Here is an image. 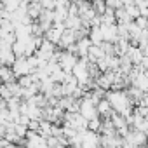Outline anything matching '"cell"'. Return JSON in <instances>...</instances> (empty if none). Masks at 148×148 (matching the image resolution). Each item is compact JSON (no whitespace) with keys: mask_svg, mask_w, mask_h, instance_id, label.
<instances>
[{"mask_svg":"<svg viewBox=\"0 0 148 148\" xmlns=\"http://www.w3.org/2000/svg\"><path fill=\"white\" fill-rule=\"evenodd\" d=\"M80 56L75 54V52H71L68 49H63L61 51V56H59V66L64 70V71H73V68H75V64L79 63Z\"/></svg>","mask_w":148,"mask_h":148,"instance_id":"obj_1","label":"cell"},{"mask_svg":"<svg viewBox=\"0 0 148 148\" xmlns=\"http://www.w3.org/2000/svg\"><path fill=\"white\" fill-rule=\"evenodd\" d=\"M12 70H14V73H16L18 77H21V75H28V73H33V70H32V66H30L26 56H19V58L14 61Z\"/></svg>","mask_w":148,"mask_h":148,"instance_id":"obj_2","label":"cell"},{"mask_svg":"<svg viewBox=\"0 0 148 148\" xmlns=\"http://www.w3.org/2000/svg\"><path fill=\"white\" fill-rule=\"evenodd\" d=\"M0 77H2V82H5V84L18 80V75L14 73L12 66H9V64H2V66H0Z\"/></svg>","mask_w":148,"mask_h":148,"instance_id":"obj_3","label":"cell"},{"mask_svg":"<svg viewBox=\"0 0 148 148\" xmlns=\"http://www.w3.org/2000/svg\"><path fill=\"white\" fill-rule=\"evenodd\" d=\"M89 61H92V63H98L99 59H103L105 56H106V52L103 51V47H101V44L98 45V44H92L91 45V49H89Z\"/></svg>","mask_w":148,"mask_h":148,"instance_id":"obj_4","label":"cell"},{"mask_svg":"<svg viewBox=\"0 0 148 148\" xmlns=\"http://www.w3.org/2000/svg\"><path fill=\"white\" fill-rule=\"evenodd\" d=\"M91 45H92V42H91L89 35H87V37L79 38V40H77V49H79L77 52H79V56H80V58H82V56H87V54H89Z\"/></svg>","mask_w":148,"mask_h":148,"instance_id":"obj_5","label":"cell"},{"mask_svg":"<svg viewBox=\"0 0 148 148\" xmlns=\"http://www.w3.org/2000/svg\"><path fill=\"white\" fill-rule=\"evenodd\" d=\"M89 38H91L92 44H98V45L105 42V37H103V32H101L99 26H92V28H91V32H89Z\"/></svg>","mask_w":148,"mask_h":148,"instance_id":"obj_6","label":"cell"},{"mask_svg":"<svg viewBox=\"0 0 148 148\" xmlns=\"http://www.w3.org/2000/svg\"><path fill=\"white\" fill-rule=\"evenodd\" d=\"M61 35H63V30H59V28H56V26L52 25V28H51V30H47L44 37H45V38H49V40H51V42H54V44H59Z\"/></svg>","mask_w":148,"mask_h":148,"instance_id":"obj_7","label":"cell"},{"mask_svg":"<svg viewBox=\"0 0 148 148\" xmlns=\"http://www.w3.org/2000/svg\"><path fill=\"white\" fill-rule=\"evenodd\" d=\"M18 82H19L21 87H30V86L35 82V79H33L32 73H28V75H21V77H18Z\"/></svg>","mask_w":148,"mask_h":148,"instance_id":"obj_8","label":"cell"},{"mask_svg":"<svg viewBox=\"0 0 148 148\" xmlns=\"http://www.w3.org/2000/svg\"><path fill=\"white\" fill-rule=\"evenodd\" d=\"M125 9H127L129 16H131L132 19H136L138 16H141V9H139V5H136V4H134V5H127Z\"/></svg>","mask_w":148,"mask_h":148,"instance_id":"obj_9","label":"cell"},{"mask_svg":"<svg viewBox=\"0 0 148 148\" xmlns=\"http://www.w3.org/2000/svg\"><path fill=\"white\" fill-rule=\"evenodd\" d=\"M134 21H136V25H138L139 28H143V30L148 26V18H146V16H143V14H141V16H138Z\"/></svg>","mask_w":148,"mask_h":148,"instance_id":"obj_10","label":"cell"},{"mask_svg":"<svg viewBox=\"0 0 148 148\" xmlns=\"http://www.w3.org/2000/svg\"><path fill=\"white\" fill-rule=\"evenodd\" d=\"M0 94H2V98H5V99H9L12 96V92H11V89H9V86L5 82L2 84V87H0Z\"/></svg>","mask_w":148,"mask_h":148,"instance_id":"obj_11","label":"cell"},{"mask_svg":"<svg viewBox=\"0 0 148 148\" xmlns=\"http://www.w3.org/2000/svg\"><path fill=\"white\" fill-rule=\"evenodd\" d=\"M42 5H44V9H56L58 0H42Z\"/></svg>","mask_w":148,"mask_h":148,"instance_id":"obj_12","label":"cell"},{"mask_svg":"<svg viewBox=\"0 0 148 148\" xmlns=\"http://www.w3.org/2000/svg\"><path fill=\"white\" fill-rule=\"evenodd\" d=\"M146 28H148V26H146Z\"/></svg>","mask_w":148,"mask_h":148,"instance_id":"obj_13","label":"cell"}]
</instances>
